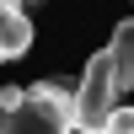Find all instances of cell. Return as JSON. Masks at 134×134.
<instances>
[{
    "mask_svg": "<svg viewBox=\"0 0 134 134\" xmlns=\"http://www.w3.org/2000/svg\"><path fill=\"white\" fill-rule=\"evenodd\" d=\"M0 118H5V134H64V129H81L75 91L59 86V81L21 86V97L11 107H0Z\"/></svg>",
    "mask_w": 134,
    "mask_h": 134,
    "instance_id": "1",
    "label": "cell"
},
{
    "mask_svg": "<svg viewBox=\"0 0 134 134\" xmlns=\"http://www.w3.org/2000/svg\"><path fill=\"white\" fill-rule=\"evenodd\" d=\"M118 70H113V48H102V54H91L86 59V75H81V86H75V113H81V129L86 134H102L107 129V118H113V107H118Z\"/></svg>",
    "mask_w": 134,
    "mask_h": 134,
    "instance_id": "2",
    "label": "cell"
},
{
    "mask_svg": "<svg viewBox=\"0 0 134 134\" xmlns=\"http://www.w3.org/2000/svg\"><path fill=\"white\" fill-rule=\"evenodd\" d=\"M107 134H134V107H113V118H107Z\"/></svg>",
    "mask_w": 134,
    "mask_h": 134,
    "instance_id": "5",
    "label": "cell"
},
{
    "mask_svg": "<svg viewBox=\"0 0 134 134\" xmlns=\"http://www.w3.org/2000/svg\"><path fill=\"white\" fill-rule=\"evenodd\" d=\"M32 48V16L21 0H0V59H21Z\"/></svg>",
    "mask_w": 134,
    "mask_h": 134,
    "instance_id": "3",
    "label": "cell"
},
{
    "mask_svg": "<svg viewBox=\"0 0 134 134\" xmlns=\"http://www.w3.org/2000/svg\"><path fill=\"white\" fill-rule=\"evenodd\" d=\"M113 70H118V91H134V21L113 27Z\"/></svg>",
    "mask_w": 134,
    "mask_h": 134,
    "instance_id": "4",
    "label": "cell"
}]
</instances>
